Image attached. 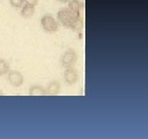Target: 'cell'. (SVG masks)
I'll use <instances>...</instances> for the list:
<instances>
[{"mask_svg": "<svg viewBox=\"0 0 148 139\" xmlns=\"http://www.w3.org/2000/svg\"><path fill=\"white\" fill-rule=\"evenodd\" d=\"M58 20L64 27L72 30H80L83 28V21L80 14L72 12L69 8H63L58 12Z\"/></svg>", "mask_w": 148, "mask_h": 139, "instance_id": "cell-1", "label": "cell"}, {"mask_svg": "<svg viewBox=\"0 0 148 139\" xmlns=\"http://www.w3.org/2000/svg\"><path fill=\"white\" fill-rule=\"evenodd\" d=\"M41 26L43 30L46 32H57L59 30V23L58 21L51 14H45L41 19Z\"/></svg>", "mask_w": 148, "mask_h": 139, "instance_id": "cell-2", "label": "cell"}, {"mask_svg": "<svg viewBox=\"0 0 148 139\" xmlns=\"http://www.w3.org/2000/svg\"><path fill=\"white\" fill-rule=\"evenodd\" d=\"M77 62V54L74 50H67L61 57V63L65 68L73 67Z\"/></svg>", "mask_w": 148, "mask_h": 139, "instance_id": "cell-3", "label": "cell"}, {"mask_svg": "<svg viewBox=\"0 0 148 139\" xmlns=\"http://www.w3.org/2000/svg\"><path fill=\"white\" fill-rule=\"evenodd\" d=\"M7 81L8 83L14 87H21L24 83V75L20 71L16 70H12V71L8 72L7 75Z\"/></svg>", "mask_w": 148, "mask_h": 139, "instance_id": "cell-4", "label": "cell"}, {"mask_svg": "<svg viewBox=\"0 0 148 139\" xmlns=\"http://www.w3.org/2000/svg\"><path fill=\"white\" fill-rule=\"evenodd\" d=\"M64 79L66 81V83H68L69 86L75 85L78 81V72L75 68L69 67L66 68L64 72Z\"/></svg>", "mask_w": 148, "mask_h": 139, "instance_id": "cell-5", "label": "cell"}, {"mask_svg": "<svg viewBox=\"0 0 148 139\" xmlns=\"http://www.w3.org/2000/svg\"><path fill=\"white\" fill-rule=\"evenodd\" d=\"M46 91V94L49 96H56V95H59V93L61 91V83L59 81H51L47 85L45 89Z\"/></svg>", "mask_w": 148, "mask_h": 139, "instance_id": "cell-6", "label": "cell"}, {"mask_svg": "<svg viewBox=\"0 0 148 139\" xmlns=\"http://www.w3.org/2000/svg\"><path fill=\"white\" fill-rule=\"evenodd\" d=\"M35 14V6L34 5L28 4L26 3L25 5L22 6V10H21V14L23 18L25 19H29Z\"/></svg>", "mask_w": 148, "mask_h": 139, "instance_id": "cell-7", "label": "cell"}, {"mask_svg": "<svg viewBox=\"0 0 148 139\" xmlns=\"http://www.w3.org/2000/svg\"><path fill=\"white\" fill-rule=\"evenodd\" d=\"M30 96H44L46 95V91L41 86H32L29 90Z\"/></svg>", "mask_w": 148, "mask_h": 139, "instance_id": "cell-8", "label": "cell"}, {"mask_svg": "<svg viewBox=\"0 0 148 139\" xmlns=\"http://www.w3.org/2000/svg\"><path fill=\"white\" fill-rule=\"evenodd\" d=\"M68 8L72 12H76V14H80L81 8H84V7L81 6V4L79 2H77L76 0H70L68 2Z\"/></svg>", "mask_w": 148, "mask_h": 139, "instance_id": "cell-9", "label": "cell"}, {"mask_svg": "<svg viewBox=\"0 0 148 139\" xmlns=\"http://www.w3.org/2000/svg\"><path fill=\"white\" fill-rule=\"evenodd\" d=\"M9 71V64L5 59H0V76L5 75Z\"/></svg>", "mask_w": 148, "mask_h": 139, "instance_id": "cell-10", "label": "cell"}, {"mask_svg": "<svg viewBox=\"0 0 148 139\" xmlns=\"http://www.w3.org/2000/svg\"><path fill=\"white\" fill-rule=\"evenodd\" d=\"M9 3L14 8H20L23 6L24 0H9Z\"/></svg>", "mask_w": 148, "mask_h": 139, "instance_id": "cell-11", "label": "cell"}, {"mask_svg": "<svg viewBox=\"0 0 148 139\" xmlns=\"http://www.w3.org/2000/svg\"><path fill=\"white\" fill-rule=\"evenodd\" d=\"M26 3H28V4H31V5H34V6H36L37 4H38V0H24Z\"/></svg>", "mask_w": 148, "mask_h": 139, "instance_id": "cell-12", "label": "cell"}, {"mask_svg": "<svg viewBox=\"0 0 148 139\" xmlns=\"http://www.w3.org/2000/svg\"><path fill=\"white\" fill-rule=\"evenodd\" d=\"M77 2H79L81 4V6L84 7V5H86V0H76Z\"/></svg>", "mask_w": 148, "mask_h": 139, "instance_id": "cell-13", "label": "cell"}, {"mask_svg": "<svg viewBox=\"0 0 148 139\" xmlns=\"http://www.w3.org/2000/svg\"><path fill=\"white\" fill-rule=\"evenodd\" d=\"M58 1H60L61 3H68L70 0H58Z\"/></svg>", "mask_w": 148, "mask_h": 139, "instance_id": "cell-14", "label": "cell"}, {"mask_svg": "<svg viewBox=\"0 0 148 139\" xmlns=\"http://www.w3.org/2000/svg\"><path fill=\"white\" fill-rule=\"evenodd\" d=\"M0 96H2V93H1V90H0Z\"/></svg>", "mask_w": 148, "mask_h": 139, "instance_id": "cell-15", "label": "cell"}]
</instances>
